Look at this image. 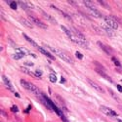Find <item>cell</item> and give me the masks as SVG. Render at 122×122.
Segmentation results:
<instances>
[{
  "label": "cell",
  "instance_id": "obj_1",
  "mask_svg": "<svg viewBox=\"0 0 122 122\" xmlns=\"http://www.w3.org/2000/svg\"><path fill=\"white\" fill-rule=\"evenodd\" d=\"M21 84H22V86H23L25 89H26V90L28 91V92L32 93L33 95H35V96H37V97H39V98L43 95V94L41 93V91L39 90V88L36 87V86H35L34 84H32V83L27 82V81L22 79V80H21Z\"/></svg>",
  "mask_w": 122,
  "mask_h": 122
},
{
  "label": "cell",
  "instance_id": "obj_2",
  "mask_svg": "<svg viewBox=\"0 0 122 122\" xmlns=\"http://www.w3.org/2000/svg\"><path fill=\"white\" fill-rule=\"evenodd\" d=\"M61 28H62L64 31L66 32V34L67 35V37L71 40V41L73 42V43H75V44H77L78 46H80V47H83V48H87L88 47V45H87V42H83V41H80V40H78L75 36H74V34L71 32V30H70L69 28H67V27H66L65 25H61Z\"/></svg>",
  "mask_w": 122,
  "mask_h": 122
},
{
  "label": "cell",
  "instance_id": "obj_3",
  "mask_svg": "<svg viewBox=\"0 0 122 122\" xmlns=\"http://www.w3.org/2000/svg\"><path fill=\"white\" fill-rule=\"evenodd\" d=\"M47 47L50 49V51H52L54 54H56L57 56H59L63 61H65V62H66V63H69V64H73V59H72V57L70 56L68 53H66V52H64V51H62V50L55 49L53 47H50L48 45H47Z\"/></svg>",
  "mask_w": 122,
  "mask_h": 122
},
{
  "label": "cell",
  "instance_id": "obj_4",
  "mask_svg": "<svg viewBox=\"0 0 122 122\" xmlns=\"http://www.w3.org/2000/svg\"><path fill=\"white\" fill-rule=\"evenodd\" d=\"M104 20H105V23L107 25V26L108 27H110L111 29H117L118 28V24H117V22H115L114 20H113V18L112 17H109V16H106L105 18H104Z\"/></svg>",
  "mask_w": 122,
  "mask_h": 122
},
{
  "label": "cell",
  "instance_id": "obj_5",
  "mask_svg": "<svg viewBox=\"0 0 122 122\" xmlns=\"http://www.w3.org/2000/svg\"><path fill=\"white\" fill-rule=\"evenodd\" d=\"M28 19H29V21L31 22L33 25H35L36 26H38V27H40V28H44V29H47V28H48L47 25H46L45 23H43L42 21H40L39 19L34 18V17H32V16H29Z\"/></svg>",
  "mask_w": 122,
  "mask_h": 122
},
{
  "label": "cell",
  "instance_id": "obj_6",
  "mask_svg": "<svg viewBox=\"0 0 122 122\" xmlns=\"http://www.w3.org/2000/svg\"><path fill=\"white\" fill-rule=\"evenodd\" d=\"M100 110H101L103 113H105L106 115H107V116L116 117V116L118 115L114 110H112L111 108H109V107H106V106H101V107H100Z\"/></svg>",
  "mask_w": 122,
  "mask_h": 122
},
{
  "label": "cell",
  "instance_id": "obj_7",
  "mask_svg": "<svg viewBox=\"0 0 122 122\" xmlns=\"http://www.w3.org/2000/svg\"><path fill=\"white\" fill-rule=\"evenodd\" d=\"M70 30H71V32L74 34V36H75L78 40H80V41H83V42H87V40H86L85 36H84L82 33H81L80 31H78L76 28H74V27H70Z\"/></svg>",
  "mask_w": 122,
  "mask_h": 122
},
{
  "label": "cell",
  "instance_id": "obj_8",
  "mask_svg": "<svg viewBox=\"0 0 122 122\" xmlns=\"http://www.w3.org/2000/svg\"><path fill=\"white\" fill-rule=\"evenodd\" d=\"M97 43H98V45L101 47V49L103 50L104 52H106L107 54H108V55H111V54L113 53V50H112V48H110L109 46H107V45L104 44L103 42H101V41H98Z\"/></svg>",
  "mask_w": 122,
  "mask_h": 122
},
{
  "label": "cell",
  "instance_id": "obj_9",
  "mask_svg": "<svg viewBox=\"0 0 122 122\" xmlns=\"http://www.w3.org/2000/svg\"><path fill=\"white\" fill-rule=\"evenodd\" d=\"M16 52L17 53H21L23 55H29V56H31L33 58H36V55L35 54H32L29 50H27L25 48H18V49H16Z\"/></svg>",
  "mask_w": 122,
  "mask_h": 122
},
{
  "label": "cell",
  "instance_id": "obj_10",
  "mask_svg": "<svg viewBox=\"0 0 122 122\" xmlns=\"http://www.w3.org/2000/svg\"><path fill=\"white\" fill-rule=\"evenodd\" d=\"M88 83L91 85V86H92L95 90H97L98 91V92H100V93H105V90L103 89V88H102L99 84H97L96 82H94V81L93 80H90V79H88Z\"/></svg>",
  "mask_w": 122,
  "mask_h": 122
},
{
  "label": "cell",
  "instance_id": "obj_11",
  "mask_svg": "<svg viewBox=\"0 0 122 122\" xmlns=\"http://www.w3.org/2000/svg\"><path fill=\"white\" fill-rule=\"evenodd\" d=\"M95 70H96V72H98V73H99V74H100L102 77H104L106 80H107V81H108V82H110V83H113L112 79H111V78H110V77H109V76H108V75H107V73L104 71V70H101V69H99V68H97V67L95 68Z\"/></svg>",
  "mask_w": 122,
  "mask_h": 122
},
{
  "label": "cell",
  "instance_id": "obj_12",
  "mask_svg": "<svg viewBox=\"0 0 122 122\" xmlns=\"http://www.w3.org/2000/svg\"><path fill=\"white\" fill-rule=\"evenodd\" d=\"M37 49L39 50V52H40V53H41V54H43V55H45L46 57H48V58H50L51 60H55V58H54V56H53L52 54H51V53L49 52V51H47V50H45V49H43L42 47H40V46H39V47H38Z\"/></svg>",
  "mask_w": 122,
  "mask_h": 122
},
{
  "label": "cell",
  "instance_id": "obj_13",
  "mask_svg": "<svg viewBox=\"0 0 122 122\" xmlns=\"http://www.w3.org/2000/svg\"><path fill=\"white\" fill-rule=\"evenodd\" d=\"M2 79H3V82H4V85L10 90V91H12V92H13V91H14V89H13V85H12V83L11 82H10V80L5 76V75H3L2 76Z\"/></svg>",
  "mask_w": 122,
  "mask_h": 122
},
{
  "label": "cell",
  "instance_id": "obj_14",
  "mask_svg": "<svg viewBox=\"0 0 122 122\" xmlns=\"http://www.w3.org/2000/svg\"><path fill=\"white\" fill-rule=\"evenodd\" d=\"M20 22H21L24 25H25L26 27H28V28H33V25H32L31 22L29 21V20H26L25 18H21L20 19Z\"/></svg>",
  "mask_w": 122,
  "mask_h": 122
},
{
  "label": "cell",
  "instance_id": "obj_15",
  "mask_svg": "<svg viewBox=\"0 0 122 122\" xmlns=\"http://www.w3.org/2000/svg\"><path fill=\"white\" fill-rule=\"evenodd\" d=\"M41 14H42V16L45 18V20H47V21H49V22H51L52 24H57V22H56V20L51 16V15H49V14H47L45 11H41Z\"/></svg>",
  "mask_w": 122,
  "mask_h": 122
},
{
  "label": "cell",
  "instance_id": "obj_16",
  "mask_svg": "<svg viewBox=\"0 0 122 122\" xmlns=\"http://www.w3.org/2000/svg\"><path fill=\"white\" fill-rule=\"evenodd\" d=\"M89 14L92 15L95 18H102V14L98 11L97 9H92V10H89Z\"/></svg>",
  "mask_w": 122,
  "mask_h": 122
},
{
  "label": "cell",
  "instance_id": "obj_17",
  "mask_svg": "<svg viewBox=\"0 0 122 122\" xmlns=\"http://www.w3.org/2000/svg\"><path fill=\"white\" fill-rule=\"evenodd\" d=\"M23 35H24V37L25 38V40H26V41H28V42H29L30 44H31V45H32L33 47H36V48H38V47H39V46H38V45H37V44H36V43H35V42L33 41V40H32L31 38H30V37H28V36H27V35H26L25 33H24Z\"/></svg>",
  "mask_w": 122,
  "mask_h": 122
},
{
  "label": "cell",
  "instance_id": "obj_18",
  "mask_svg": "<svg viewBox=\"0 0 122 122\" xmlns=\"http://www.w3.org/2000/svg\"><path fill=\"white\" fill-rule=\"evenodd\" d=\"M83 3H84V5L89 9V10H92V9H96V7L92 4V2H90V1H83Z\"/></svg>",
  "mask_w": 122,
  "mask_h": 122
},
{
  "label": "cell",
  "instance_id": "obj_19",
  "mask_svg": "<svg viewBox=\"0 0 122 122\" xmlns=\"http://www.w3.org/2000/svg\"><path fill=\"white\" fill-rule=\"evenodd\" d=\"M21 70H22V71H24V72H25L26 74H29L30 76L35 77V74H34L33 72H31L29 69H27V68H25V67H24V66H23V67H21Z\"/></svg>",
  "mask_w": 122,
  "mask_h": 122
},
{
  "label": "cell",
  "instance_id": "obj_20",
  "mask_svg": "<svg viewBox=\"0 0 122 122\" xmlns=\"http://www.w3.org/2000/svg\"><path fill=\"white\" fill-rule=\"evenodd\" d=\"M49 79H50V81L52 83H56V81H57V77H56V75L54 73H50L49 74Z\"/></svg>",
  "mask_w": 122,
  "mask_h": 122
},
{
  "label": "cell",
  "instance_id": "obj_21",
  "mask_svg": "<svg viewBox=\"0 0 122 122\" xmlns=\"http://www.w3.org/2000/svg\"><path fill=\"white\" fill-rule=\"evenodd\" d=\"M6 2H7V3H9L10 7H11L12 9H14V10H16V9H17V6H18L17 2H15V1H6Z\"/></svg>",
  "mask_w": 122,
  "mask_h": 122
},
{
  "label": "cell",
  "instance_id": "obj_22",
  "mask_svg": "<svg viewBox=\"0 0 122 122\" xmlns=\"http://www.w3.org/2000/svg\"><path fill=\"white\" fill-rule=\"evenodd\" d=\"M109 28H110V27H108V26H102V29H104L108 35L112 36V32H111V30H110Z\"/></svg>",
  "mask_w": 122,
  "mask_h": 122
},
{
  "label": "cell",
  "instance_id": "obj_23",
  "mask_svg": "<svg viewBox=\"0 0 122 122\" xmlns=\"http://www.w3.org/2000/svg\"><path fill=\"white\" fill-rule=\"evenodd\" d=\"M111 61H112V62L114 63V65H115L117 67H121V65H120V63H119V61H118L115 57H112V58H111Z\"/></svg>",
  "mask_w": 122,
  "mask_h": 122
},
{
  "label": "cell",
  "instance_id": "obj_24",
  "mask_svg": "<svg viewBox=\"0 0 122 122\" xmlns=\"http://www.w3.org/2000/svg\"><path fill=\"white\" fill-rule=\"evenodd\" d=\"M108 92L110 93V95H111V96H112V97H113V98H114V99H115V100H116L117 102H120V100L118 99L117 95H116V94H115L114 92H112V90H111V89H108Z\"/></svg>",
  "mask_w": 122,
  "mask_h": 122
},
{
  "label": "cell",
  "instance_id": "obj_25",
  "mask_svg": "<svg viewBox=\"0 0 122 122\" xmlns=\"http://www.w3.org/2000/svg\"><path fill=\"white\" fill-rule=\"evenodd\" d=\"M24 56H25V55H23V54H21V53H17V54H15V55H13V58H14L15 60H20V59H22Z\"/></svg>",
  "mask_w": 122,
  "mask_h": 122
},
{
  "label": "cell",
  "instance_id": "obj_26",
  "mask_svg": "<svg viewBox=\"0 0 122 122\" xmlns=\"http://www.w3.org/2000/svg\"><path fill=\"white\" fill-rule=\"evenodd\" d=\"M98 3H100L103 7H106V8H108V5H107V2H105V1H102V0H98Z\"/></svg>",
  "mask_w": 122,
  "mask_h": 122
},
{
  "label": "cell",
  "instance_id": "obj_27",
  "mask_svg": "<svg viewBox=\"0 0 122 122\" xmlns=\"http://www.w3.org/2000/svg\"><path fill=\"white\" fill-rule=\"evenodd\" d=\"M75 56H76L77 59H79V60H82V59H83V55L81 54V53H79V52H76V53H75Z\"/></svg>",
  "mask_w": 122,
  "mask_h": 122
},
{
  "label": "cell",
  "instance_id": "obj_28",
  "mask_svg": "<svg viewBox=\"0 0 122 122\" xmlns=\"http://www.w3.org/2000/svg\"><path fill=\"white\" fill-rule=\"evenodd\" d=\"M11 110L13 111V112H18V107L16 106V105H14V106H12V107H11Z\"/></svg>",
  "mask_w": 122,
  "mask_h": 122
},
{
  "label": "cell",
  "instance_id": "obj_29",
  "mask_svg": "<svg viewBox=\"0 0 122 122\" xmlns=\"http://www.w3.org/2000/svg\"><path fill=\"white\" fill-rule=\"evenodd\" d=\"M34 74H35V76H36V77H40L42 73H41V71H39V70H37V71H35V72H34Z\"/></svg>",
  "mask_w": 122,
  "mask_h": 122
},
{
  "label": "cell",
  "instance_id": "obj_30",
  "mask_svg": "<svg viewBox=\"0 0 122 122\" xmlns=\"http://www.w3.org/2000/svg\"><path fill=\"white\" fill-rule=\"evenodd\" d=\"M25 66H32L33 64H32V63H30V62H25Z\"/></svg>",
  "mask_w": 122,
  "mask_h": 122
},
{
  "label": "cell",
  "instance_id": "obj_31",
  "mask_svg": "<svg viewBox=\"0 0 122 122\" xmlns=\"http://www.w3.org/2000/svg\"><path fill=\"white\" fill-rule=\"evenodd\" d=\"M117 89H118L119 92H121V93H122V87H121L120 85H117Z\"/></svg>",
  "mask_w": 122,
  "mask_h": 122
},
{
  "label": "cell",
  "instance_id": "obj_32",
  "mask_svg": "<svg viewBox=\"0 0 122 122\" xmlns=\"http://www.w3.org/2000/svg\"><path fill=\"white\" fill-rule=\"evenodd\" d=\"M68 3H70V4L73 5V6H76V3H75V2H73V1H68Z\"/></svg>",
  "mask_w": 122,
  "mask_h": 122
},
{
  "label": "cell",
  "instance_id": "obj_33",
  "mask_svg": "<svg viewBox=\"0 0 122 122\" xmlns=\"http://www.w3.org/2000/svg\"><path fill=\"white\" fill-rule=\"evenodd\" d=\"M15 95H16V97H18V98H20V95H19V94H18V93H16V94H15Z\"/></svg>",
  "mask_w": 122,
  "mask_h": 122
}]
</instances>
